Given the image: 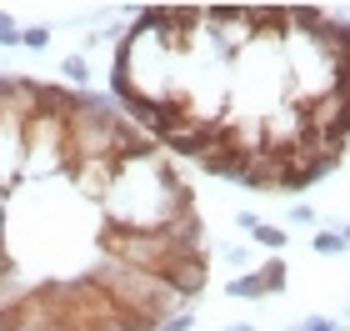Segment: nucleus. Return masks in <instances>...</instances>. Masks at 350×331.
<instances>
[{"instance_id": "obj_10", "label": "nucleus", "mask_w": 350, "mask_h": 331, "mask_svg": "<svg viewBox=\"0 0 350 331\" xmlns=\"http://www.w3.org/2000/svg\"><path fill=\"white\" fill-rule=\"evenodd\" d=\"M315 251H321V256H340V251H345V236L340 231H315Z\"/></svg>"}, {"instance_id": "obj_14", "label": "nucleus", "mask_w": 350, "mask_h": 331, "mask_svg": "<svg viewBox=\"0 0 350 331\" xmlns=\"http://www.w3.org/2000/svg\"><path fill=\"white\" fill-rule=\"evenodd\" d=\"M291 221H295V226H315V206H310V201H295V206H291Z\"/></svg>"}, {"instance_id": "obj_6", "label": "nucleus", "mask_w": 350, "mask_h": 331, "mask_svg": "<svg viewBox=\"0 0 350 331\" xmlns=\"http://www.w3.org/2000/svg\"><path fill=\"white\" fill-rule=\"evenodd\" d=\"M256 276H260L265 296H280L285 286H291V266H285V256H270V261H260V266H256Z\"/></svg>"}, {"instance_id": "obj_5", "label": "nucleus", "mask_w": 350, "mask_h": 331, "mask_svg": "<svg viewBox=\"0 0 350 331\" xmlns=\"http://www.w3.org/2000/svg\"><path fill=\"white\" fill-rule=\"evenodd\" d=\"M235 226H241V231H245L256 246H265L270 256H280V251H285V241H291V231H285V226H270V221H260L256 211H241V216H235Z\"/></svg>"}, {"instance_id": "obj_16", "label": "nucleus", "mask_w": 350, "mask_h": 331, "mask_svg": "<svg viewBox=\"0 0 350 331\" xmlns=\"http://www.w3.org/2000/svg\"><path fill=\"white\" fill-rule=\"evenodd\" d=\"M226 331H256V326H250V321H230Z\"/></svg>"}, {"instance_id": "obj_8", "label": "nucleus", "mask_w": 350, "mask_h": 331, "mask_svg": "<svg viewBox=\"0 0 350 331\" xmlns=\"http://www.w3.org/2000/svg\"><path fill=\"white\" fill-rule=\"evenodd\" d=\"M60 75H66L70 86H90V60H85V51H75V56L60 60Z\"/></svg>"}, {"instance_id": "obj_17", "label": "nucleus", "mask_w": 350, "mask_h": 331, "mask_svg": "<svg viewBox=\"0 0 350 331\" xmlns=\"http://www.w3.org/2000/svg\"><path fill=\"white\" fill-rule=\"evenodd\" d=\"M340 236H345V246H350V221H345V226H340Z\"/></svg>"}, {"instance_id": "obj_3", "label": "nucleus", "mask_w": 350, "mask_h": 331, "mask_svg": "<svg viewBox=\"0 0 350 331\" xmlns=\"http://www.w3.org/2000/svg\"><path fill=\"white\" fill-rule=\"evenodd\" d=\"M155 276H161L185 306H196V296L211 286V251H196V256H170Z\"/></svg>"}, {"instance_id": "obj_11", "label": "nucleus", "mask_w": 350, "mask_h": 331, "mask_svg": "<svg viewBox=\"0 0 350 331\" xmlns=\"http://www.w3.org/2000/svg\"><path fill=\"white\" fill-rule=\"evenodd\" d=\"M0 45H10V51L21 45V21H15L10 10H0Z\"/></svg>"}, {"instance_id": "obj_7", "label": "nucleus", "mask_w": 350, "mask_h": 331, "mask_svg": "<svg viewBox=\"0 0 350 331\" xmlns=\"http://www.w3.org/2000/svg\"><path fill=\"white\" fill-rule=\"evenodd\" d=\"M226 291L235 296V302H265V286H260V276H256V271L230 276V281H226Z\"/></svg>"}, {"instance_id": "obj_18", "label": "nucleus", "mask_w": 350, "mask_h": 331, "mask_svg": "<svg viewBox=\"0 0 350 331\" xmlns=\"http://www.w3.org/2000/svg\"><path fill=\"white\" fill-rule=\"evenodd\" d=\"M345 326H350V306H345Z\"/></svg>"}, {"instance_id": "obj_12", "label": "nucleus", "mask_w": 350, "mask_h": 331, "mask_svg": "<svg viewBox=\"0 0 350 331\" xmlns=\"http://www.w3.org/2000/svg\"><path fill=\"white\" fill-rule=\"evenodd\" d=\"M220 256H226V266H230V271H241V276H245V266H250V246H241V241H235V246H226V251H220Z\"/></svg>"}, {"instance_id": "obj_1", "label": "nucleus", "mask_w": 350, "mask_h": 331, "mask_svg": "<svg viewBox=\"0 0 350 331\" xmlns=\"http://www.w3.org/2000/svg\"><path fill=\"white\" fill-rule=\"evenodd\" d=\"M190 206H196V191L180 181L175 161L165 151H150V156L116 161V181L100 201V221L125 231H161L165 221H175Z\"/></svg>"}, {"instance_id": "obj_4", "label": "nucleus", "mask_w": 350, "mask_h": 331, "mask_svg": "<svg viewBox=\"0 0 350 331\" xmlns=\"http://www.w3.org/2000/svg\"><path fill=\"white\" fill-rule=\"evenodd\" d=\"M250 161H256V156H245V151L226 146V136H220V146H215L211 156H200V171H205V176H215V181L241 186V181H245V171H250Z\"/></svg>"}, {"instance_id": "obj_2", "label": "nucleus", "mask_w": 350, "mask_h": 331, "mask_svg": "<svg viewBox=\"0 0 350 331\" xmlns=\"http://www.w3.org/2000/svg\"><path fill=\"white\" fill-rule=\"evenodd\" d=\"M85 276H90L116 306L146 311V317H155V321H170V317H180V311H190L161 276H155V271H140V266H125V261H105V256H100Z\"/></svg>"}, {"instance_id": "obj_15", "label": "nucleus", "mask_w": 350, "mask_h": 331, "mask_svg": "<svg viewBox=\"0 0 350 331\" xmlns=\"http://www.w3.org/2000/svg\"><path fill=\"white\" fill-rule=\"evenodd\" d=\"M190 326H196V311H180V317L161 321V331H190Z\"/></svg>"}, {"instance_id": "obj_13", "label": "nucleus", "mask_w": 350, "mask_h": 331, "mask_svg": "<svg viewBox=\"0 0 350 331\" xmlns=\"http://www.w3.org/2000/svg\"><path fill=\"white\" fill-rule=\"evenodd\" d=\"M291 331H350L345 321H330V317H306V321H295Z\"/></svg>"}, {"instance_id": "obj_9", "label": "nucleus", "mask_w": 350, "mask_h": 331, "mask_svg": "<svg viewBox=\"0 0 350 331\" xmlns=\"http://www.w3.org/2000/svg\"><path fill=\"white\" fill-rule=\"evenodd\" d=\"M21 45L25 51H45L51 45V25H21Z\"/></svg>"}]
</instances>
